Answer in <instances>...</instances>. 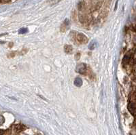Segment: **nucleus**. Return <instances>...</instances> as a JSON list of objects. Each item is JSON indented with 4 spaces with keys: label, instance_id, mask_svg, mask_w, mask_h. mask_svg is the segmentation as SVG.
<instances>
[{
    "label": "nucleus",
    "instance_id": "obj_6",
    "mask_svg": "<svg viewBox=\"0 0 136 135\" xmlns=\"http://www.w3.org/2000/svg\"><path fill=\"white\" fill-rule=\"evenodd\" d=\"M131 55H129V54L125 55V57H124V58H123V60H122V64H128L130 60H131Z\"/></svg>",
    "mask_w": 136,
    "mask_h": 135
},
{
    "label": "nucleus",
    "instance_id": "obj_3",
    "mask_svg": "<svg viewBox=\"0 0 136 135\" xmlns=\"http://www.w3.org/2000/svg\"><path fill=\"white\" fill-rule=\"evenodd\" d=\"M127 108H128V110L129 111V112L131 114V115L135 116L136 115V103H135V102L130 101L128 104V105H127Z\"/></svg>",
    "mask_w": 136,
    "mask_h": 135
},
{
    "label": "nucleus",
    "instance_id": "obj_8",
    "mask_svg": "<svg viewBox=\"0 0 136 135\" xmlns=\"http://www.w3.org/2000/svg\"><path fill=\"white\" fill-rule=\"evenodd\" d=\"M28 31V29L26 28H21L20 30H19V33L20 34H24V33H27Z\"/></svg>",
    "mask_w": 136,
    "mask_h": 135
},
{
    "label": "nucleus",
    "instance_id": "obj_10",
    "mask_svg": "<svg viewBox=\"0 0 136 135\" xmlns=\"http://www.w3.org/2000/svg\"><path fill=\"white\" fill-rule=\"evenodd\" d=\"M4 131L3 130H0V135H2L3 134H4Z\"/></svg>",
    "mask_w": 136,
    "mask_h": 135
},
{
    "label": "nucleus",
    "instance_id": "obj_2",
    "mask_svg": "<svg viewBox=\"0 0 136 135\" xmlns=\"http://www.w3.org/2000/svg\"><path fill=\"white\" fill-rule=\"evenodd\" d=\"M76 71L80 74H85L86 72V65L84 63H80L76 66Z\"/></svg>",
    "mask_w": 136,
    "mask_h": 135
},
{
    "label": "nucleus",
    "instance_id": "obj_7",
    "mask_svg": "<svg viewBox=\"0 0 136 135\" xmlns=\"http://www.w3.org/2000/svg\"><path fill=\"white\" fill-rule=\"evenodd\" d=\"M72 48L71 46H69V45H66V46H65V52H66V53H70V52H72Z\"/></svg>",
    "mask_w": 136,
    "mask_h": 135
},
{
    "label": "nucleus",
    "instance_id": "obj_4",
    "mask_svg": "<svg viewBox=\"0 0 136 135\" xmlns=\"http://www.w3.org/2000/svg\"><path fill=\"white\" fill-rule=\"evenodd\" d=\"M69 22L68 21V19H65V21L63 22V23L61 25V31H65V30H67L68 28V27H69Z\"/></svg>",
    "mask_w": 136,
    "mask_h": 135
},
{
    "label": "nucleus",
    "instance_id": "obj_9",
    "mask_svg": "<svg viewBox=\"0 0 136 135\" xmlns=\"http://www.w3.org/2000/svg\"><path fill=\"white\" fill-rule=\"evenodd\" d=\"M4 121H5V119H4V116H2V115H0V126H1V125L3 124L4 123Z\"/></svg>",
    "mask_w": 136,
    "mask_h": 135
},
{
    "label": "nucleus",
    "instance_id": "obj_1",
    "mask_svg": "<svg viewBox=\"0 0 136 135\" xmlns=\"http://www.w3.org/2000/svg\"><path fill=\"white\" fill-rule=\"evenodd\" d=\"M76 41L79 43H86L88 42V38L83 33H75Z\"/></svg>",
    "mask_w": 136,
    "mask_h": 135
},
{
    "label": "nucleus",
    "instance_id": "obj_5",
    "mask_svg": "<svg viewBox=\"0 0 136 135\" xmlns=\"http://www.w3.org/2000/svg\"><path fill=\"white\" fill-rule=\"evenodd\" d=\"M74 85L76 86H78V87H80L83 85V80L80 78H76L74 80Z\"/></svg>",
    "mask_w": 136,
    "mask_h": 135
}]
</instances>
